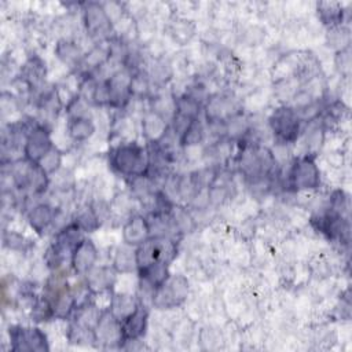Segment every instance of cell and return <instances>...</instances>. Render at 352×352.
Segmentation results:
<instances>
[{"mask_svg":"<svg viewBox=\"0 0 352 352\" xmlns=\"http://www.w3.org/2000/svg\"><path fill=\"white\" fill-rule=\"evenodd\" d=\"M81 23L85 34L95 43H104L114 36L116 26L103 3H81Z\"/></svg>","mask_w":352,"mask_h":352,"instance_id":"obj_5","label":"cell"},{"mask_svg":"<svg viewBox=\"0 0 352 352\" xmlns=\"http://www.w3.org/2000/svg\"><path fill=\"white\" fill-rule=\"evenodd\" d=\"M242 111L239 99L231 92L210 94L202 107L206 125H224Z\"/></svg>","mask_w":352,"mask_h":352,"instance_id":"obj_10","label":"cell"},{"mask_svg":"<svg viewBox=\"0 0 352 352\" xmlns=\"http://www.w3.org/2000/svg\"><path fill=\"white\" fill-rule=\"evenodd\" d=\"M29 319L34 324H41V323H48L51 320H55V314H54L52 304L43 293L37 294L30 301Z\"/></svg>","mask_w":352,"mask_h":352,"instance_id":"obj_31","label":"cell"},{"mask_svg":"<svg viewBox=\"0 0 352 352\" xmlns=\"http://www.w3.org/2000/svg\"><path fill=\"white\" fill-rule=\"evenodd\" d=\"M238 147L235 164L248 186L261 190L263 187L270 188L278 169L272 150L250 138H245L238 142Z\"/></svg>","mask_w":352,"mask_h":352,"instance_id":"obj_1","label":"cell"},{"mask_svg":"<svg viewBox=\"0 0 352 352\" xmlns=\"http://www.w3.org/2000/svg\"><path fill=\"white\" fill-rule=\"evenodd\" d=\"M66 340L78 346H85V345H96V336H95V329L76 320V319H69L67 329H66Z\"/></svg>","mask_w":352,"mask_h":352,"instance_id":"obj_30","label":"cell"},{"mask_svg":"<svg viewBox=\"0 0 352 352\" xmlns=\"http://www.w3.org/2000/svg\"><path fill=\"white\" fill-rule=\"evenodd\" d=\"M168 34L170 36V38L175 43H177L180 45H186L195 36V25L190 19L177 16V18L169 21Z\"/></svg>","mask_w":352,"mask_h":352,"instance_id":"obj_32","label":"cell"},{"mask_svg":"<svg viewBox=\"0 0 352 352\" xmlns=\"http://www.w3.org/2000/svg\"><path fill=\"white\" fill-rule=\"evenodd\" d=\"M109 166L125 180L146 173L148 168L147 146L133 139L121 140L109 150Z\"/></svg>","mask_w":352,"mask_h":352,"instance_id":"obj_2","label":"cell"},{"mask_svg":"<svg viewBox=\"0 0 352 352\" xmlns=\"http://www.w3.org/2000/svg\"><path fill=\"white\" fill-rule=\"evenodd\" d=\"M111 265L118 274L136 272L135 248L125 243L117 245L111 254Z\"/></svg>","mask_w":352,"mask_h":352,"instance_id":"obj_29","label":"cell"},{"mask_svg":"<svg viewBox=\"0 0 352 352\" xmlns=\"http://www.w3.org/2000/svg\"><path fill=\"white\" fill-rule=\"evenodd\" d=\"M63 99L56 85H45L36 95V107L43 114L44 124L48 125L50 120H56L63 109Z\"/></svg>","mask_w":352,"mask_h":352,"instance_id":"obj_21","label":"cell"},{"mask_svg":"<svg viewBox=\"0 0 352 352\" xmlns=\"http://www.w3.org/2000/svg\"><path fill=\"white\" fill-rule=\"evenodd\" d=\"M117 275L118 272L113 268L111 264H96L82 276V280L87 289L94 296H98L113 290L117 282Z\"/></svg>","mask_w":352,"mask_h":352,"instance_id":"obj_18","label":"cell"},{"mask_svg":"<svg viewBox=\"0 0 352 352\" xmlns=\"http://www.w3.org/2000/svg\"><path fill=\"white\" fill-rule=\"evenodd\" d=\"M316 12H318L319 21L327 29L345 23L346 11L341 3H333V1L316 3Z\"/></svg>","mask_w":352,"mask_h":352,"instance_id":"obj_27","label":"cell"},{"mask_svg":"<svg viewBox=\"0 0 352 352\" xmlns=\"http://www.w3.org/2000/svg\"><path fill=\"white\" fill-rule=\"evenodd\" d=\"M3 246L10 249L11 252L28 253L33 246L34 241H32L25 234L15 230H4L3 231Z\"/></svg>","mask_w":352,"mask_h":352,"instance_id":"obj_35","label":"cell"},{"mask_svg":"<svg viewBox=\"0 0 352 352\" xmlns=\"http://www.w3.org/2000/svg\"><path fill=\"white\" fill-rule=\"evenodd\" d=\"M206 139V124L199 118L192 120L188 126L184 129V132L179 136V143L182 148L195 147L204 143Z\"/></svg>","mask_w":352,"mask_h":352,"instance_id":"obj_33","label":"cell"},{"mask_svg":"<svg viewBox=\"0 0 352 352\" xmlns=\"http://www.w3.org/2000/svg\"><path fill=\"white\" fill-rule=\"evenodd\" d=\"M169 122L161 117L160 114L154 113L153 110H146L140 120V132L146 143H154L162 138L166 132Z\"/></svg>","mask_w":352,"mask_h":352,"instance_id":"obj_23","label":"cell"},{"mask_svg":"<svg viewBox=\"0 0 352 352\" xmlns=\"http://www.w3.org/2000/svg\"><path fill=\"white\" fill-rule=\"evenodd\" d=\"M147 73L153 84V88H155V91H160L172 81L175 70H173L172 62L168 58L160 56L154 59L153 66Z\"/></svg>","mask_w":352,"mask_h":352,"instance_id":"obj_28","label":"cell"},{"mask_svg":"<svg viewBox=\"0 0 352 352\" xmlns=\"http://www.w3.org/2000/svg\"><path fill=\"white\" fill-rule=\"evenodd\" d=\"M62 216L63 210L60 206L48 201H40L28 209L26 221L34 234L41 236L52 227H55L56 220H59Z\"/></svg>","mask_w":352,"mask_h":352,"instance_id":"obj_13","label":"cell"},{"mask_svg":"<svg viewBox=\"0 0 352 352\" xmlns=\"http://www.w3.org/2000/svg\"><path fill=\"white\" fill-rule=\"evenodd\" d=\"M109 96V107L116 110H124L132 100L131 80L132 72L126 67H120L107 77H102Z\"/></svg>","mask_w":352,"mask_h":352,"instance_id":"obj_12","label":"cell"},{"mask_svg":"<svg viewBox=\"0 0 352 352\" xmlns=\"http://www.w3.org/2000/svg\"><path fill=\"white\" fill-rule=\"evenodd\" d=\"M148 307L139 304V307L124 320H121V345L140 342L148 330Z\"/></svg>","mask_w":352,"mask_h":352,"instance_id":"obj_14","label":"cell"},{"mask_svg":"<svg viewBox=\"0 0 352 352\" xmlns=\"http://www.w3.org/2000/svg\"><path fill=\"white\" fill-rule=\"evenodd\" d=\"M96 132L92 116H73L66 118V133L73 143H85Z\"/></svg>","mask_w":352,"mask_h":352,"instance_id":"obj_22","label":"cell"},{"mask_svg":"<svg viewBox=\"0 0 352 352\" xmlns=\"http://www.w3.org/2000/svg\"><path fill=\"white\" fill-rule=\"evenodd\" d=\"M47 73L48 69L45 60L37 54H30L21 67L19 77L23 81L28 91L37 95L47 85Z\"/></svg>","mask_w":352,"mask_h":352,"instance_id":"obj_16","label":"cell"},{"mask_svg":"<svg viewBox=\"0 0 352 352\" xmlns=\"http://www.w3.org/2000/svg\"><path fill=\"white\" fill-rule=\"evenodd\" d=\"M125 182L126 191L135 201H150L160 190L158 184L147 173L129 177Z\"/></svg>","mask_w":352,"mask_h":352,"instance_id":"obj_25","label":"cell"},{"mask_svg":"<svg viewBox=\"0 0 352 352\" xmlns=\"http://www.w3.org/2000/svg\"><path fill=\"white\" fill-rule=\"evenodd\" d=\"M54 146L55 144L52 140L51 128L41 121H36L26 135V139L22 147V157L29 162L38 164L40 160Z\"/></svg>","mask_w":352,"mask_h":352,"instance_id":"obj_11","label":"cell"},{"mask_svg":"<svg viewBox=\"0 0 352 352\" xmlns=\"http://www.w3.org/2000/svg\"><path fill=\"white\" fill-rule=\"evenodd\" d=\"M170 214H172V219H173V223H175L176 228H177V231L182 236L194 230V227H195L194 217L186 206L175 204L172 210H170Z\"/></svg>","mask_w":352,"mask_h":352,"instance_id":"obj_36","label":"cell"},{"mask_svg":"<svg viewBox=\"0 0 352 352\" xmlns=\"http://www.w3.org/2000/svg\"><path fill=\"white\" fill-rule=\"evenodd\" d=\"M63 151L58 147V146H54L41 160L40 162L37 164L48 176H54L56 175L63 166Z\"/></svg>","mask_w":352,"mask_h":352,"instance_id":"obj_38","label":"cell"},{"mask_svg":"<svg viewBox=\"0 0 352 352\" xmlns=\"http://www.w3.org/2000/svg\"><path fill=\"white\" fill-rule=\"evenodd\" d=\"M326 37H327L329 45H331L336 51H340L351 45V32H349V28L345 25L329 28Z\"/></svg>","mask_w":352,"mask_h":352,"instance_id":"obj_39","label":"cell"},{"mask_svg":"<svg viewBox=\"0 0 352 352\" xmlns=\"http://www.w3.org/2000/svg\"><path fill=\"white\" fill-rule=\"evenodd\" d=\"M351 217L342 216L327 206L319 213L311 216L309 223L315 231L323 235L330 242H337L344 246H349L351 239Z\"/></svg>","mask_w":352,"mask_h":352,"instance_id":"obj_6","label":"cell"},{"mask_svg":"<svg viewBox=\"0 0 352 352\" xmlns=\"http://www.w3.org/2000/svg\"><path fill=\"white\" fill-rule=\"evenodd\" d=\"M322 184V170L316 162V155L301 154L296 157L286 173V190L292 192L316 191Z\"/></svg>","mask_w":352,"mask_h":352,"instance_id":"obj_3","label":"cell"},{"mask_svg":"<svg viewBox=\"0 0 352 352\" xmlns=\"http://www.w3.org/2000/svg\"><path fill=\"white\" fill-rule=\"evenodd\" d=\"M95 336L98 346L120 348L121 345V322L107 308H103L95 326Z\"/></svg>","mask_w":352,"mask_h":352,"instance_id":"obj_17","label":"cell"},{"mask_svg":"<svg viewBox=\"0 0 352 352\" xmlns=\"http://www.w3.org/2000/svg\"><path fill=\"white\" fill-rule=\"evenodd\" d=\"M72 220H73L85 234H92V232L98 231V230L102 227V224H100V221L98 220L96 214L94 213V210H92L89 202L80 205V206L76 209L74 214L72 216Z\"/></svg>","mask_w":352,"mask_h":352,"instance_id":"obj_34","label":"cell"},{"mask_svg":"<svg viewBox=\"0 0 352 352\" xmlns=\"http://www.w3.org/2000/svg\"><path fill=\"white\" fill-rule=\"evenodd\" d=\"M351 45L346 48H342L340 51H336L334 55V67L337 73L345 78L349 77L351 74Z\"/></svg>","mask_w":352,"mask_h":352,"instance_id":"obj_40","label":"cell"},{"mask_svg":"<svg viewBox=\"0 0 352 352\" xmlns=\"http://www.w3.org/2000/svg\"><path fill=\"white\" fill-rule=\"evenodd\" d=\"M151 236L148 220L142 213H132L128 216L121 227V239L122 243L132 248L139 246Z\"/></svg>","mask_w":352,"mask_h":352,"instance_id":"obj_19","label":"cell"},{"mask_svg":"<svg viewBox=\"0 0 352 352\" xmlns=\"http://www.w3.org/2000/svg\"><path fill=\"white\" fill-rule=\"evenodd\" d=\"M84 51L81 45L70 38V37H60L56 40L54 45V55L55 58L66 66L72 72H78L84 59Z\"/></svg>","mask_w":352,"mask_h":352,"instance_id":"obj_20","label":"cell"},{"mask_svg":"<svg viewBox=\"0 0 352 352\" xmlns=\"http://www.w3.org/2000/svg\"><path fill=\"white\" fill-rule=\"evenodd\" d=\"M140 301L138 296L126 292H113L107 309L121 322L129 316L138 307Z\"/></svg>","mask_w":352,"mask_h":352,"instance_id":"obj_26","label":"cell"},{"mask_svg":"<svg viewBox=\"0 0 352 352\" xmlns=\"http://www.w3.org/2000/svg\"><path fill=\"white\" fill-rule=\"evenodd\" d=\"M177 242L166 236H150L135 248L136 271L153 263H172L177 254Z\"/></svg>","mask_w":352,"mask_h":352,"instance_id":"obj_9","label":"cell"},{"mask_svg":"<svg viewBox=\"0 0 352 352\" xmlns=\"http://www.w3.org/2000/svg\"><path fill=\"white\" fill-rule=\"evenodd\" d=\"M190 294V280L182 274H172L158 286L151 297V307L158 311H170L182 307Z\"/></svg>","mask_w":352,"mask_h":352,"instance_id":"obj_7","label":"cell"},{"mask_svg":"<svg viewBox=\"0 0 352 352\" xmlns=\"http://www.w3.org/2000/svg\"><path fill=\"white\" fill-rule=\"evenodd\" d=\"M267 124L274 140L278 144L289 146L301 138L304 122L290 104L276 106L268 116Z\"/></svg>","mask_w":352,"mask_h":352,"instance_id":"obj_4","label":"cell"},{"mask_svg":"<svg viewBox=\"0 0 352 352\" xmlns=\"http://www.w3.org/2000/svg\"><path fill=\"white\" fill-rule=\"evenodd\" d=\"M326 206L342 216L349 217L351 214V198L344 188H336L330 192Z\"/></svg>","mask_w":352,"mask_h":352,"instance_id":"obj_37","label":"cell"},{"mask_svg":"<svg viewBox=\"0 0 352 352\" xmlns=\"http://www.w3.org/2000/svg\"><path fill=\"white\" fill-rule=\"evenodd\" d=\"M84 234L85 232L70 219L65 226L56 230L52 243L70 257L73 248L85 236Z\"/></svg>","mask_w":352,"mask_h":352,"instance_id":"obj_24","label":"cell"},{"mask_svg":"<svg viewBox=\"0 0 352 352\" xmlns=\"http://www.w3.org/2000/svg\"><path fill=\"white\" fill-rule=\"evenodd\" d=\"M99 260V250L91 238L84 236L72 250L69 257V265L74 275L84 276L91 271Z\"/></svg>","mask_w":352,"mask_h":352,"instance_id":"obj_15","label":"cell"},{"mask_svg":"<svg viewBox=\"0 0 352 352\" xmlns=\"http://www.w3.org/2000/svg\"><path fill=\"white\" fill-rule=\"evenodd\" d=\"M12 352H48L51 349L47 333L37 324H11L7 330Z\"/></svg>","mask_w":352,"mask_h":352,"instance_id":"obj_8","label":"cell"}]
</instances>
